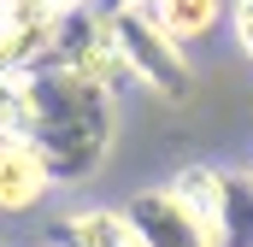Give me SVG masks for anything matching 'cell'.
I'll use <instances>...</instances> for the list:
<instances>
[{"label": "cell", "mask_w": 253, "mask_h": 247, "mask_svg": "<svg viewBox=\"0 0 253 247\" xmlns=\"http://www.w3.org/2000/svg\"><path fill=\"white\" fill-rule=\"evenodd\" d=\"M106 36H112V59H118V71H129L141 88H153L159 100H189V94H194L189 53H183V41L159 24L153 0L106 6Z\"/></svg>", "instance_id": "cell-2"}, {"label": "cell", "mask_w": 253, "mask_h": 247, "mask_svg": "<svg viewBox=\"0 0 253 247\" xmlns=\"http://www.w3.org/2000/svg\"><path fill=\"white\" fill-rule=\"evenodd\" d=\"M230 30H236V47L253 59V0H230Z\"/></svg>", "instance_id": "cell-10"}, {"label": "cell", "mask_w": 253, "mask_h": 247, "mask_svg": "<svg viewBox=\"0 0 253 247\" xmlns=\"http://www.w3.org/2000/svg\"><path fill=\"white\" fill-rule=\"evenodd\" d=\"M94 6H100V12H106V6H129V0H94Z\"/></svg>", "instance_id": "cell-12"}, {"label": "cell", "mask_w": 253, "mask_h": 247, "mask_svg": "<svg viewBox=\"0 0 253 247\" xmlns=\"http://www.w3.org/2000/svg\"><path fill=\"white\" fill-rule=\"evenodd\" d=\"M171 188L200 212L218 247H253V171H224V165H183Z\"/></svg>", "instance_id": "cell-3"}, {"label": "cell", "mask_w": 253, "mask_h": 247, "mask_svg": "<svg viewBox=\"0 0 253 247\" xmlns=\"http://www.w3.org/2000/svg\"><path fill=\"white\" fill-rule=\"evenodd\" d=\"M53 12H77V6H94V0H47Z\"/></svg>", "instance_id": "cell-11"}, {"label": "cell", "mask_w": 253, "mask_h": 247, "mask_svg": "<svg viewBox=\"0 0 253 247\" xmlns=\"http://www.w3.org/2000/svg\"><path fill=\"white\" fill-rule=\"evenodd\" d=\"M47 159L36 153V141H6L0 135V212H30L47 200Z\"/></svg>", "instance_id": "cell-6"}, {"label": "cell", "mask_w": 253, "mask_h": 247, "mask_svg": "<svg viewBox=\"0 0 253 247\" xmlns=\"http://www.w3.org/2000/svg\"><path fill=\"white\" fill-rule=\"evenodd\" d=\"M112 129H118V100L106 77H77V71H36V153L47 159L53 188H83L100 177L106 153H112Z\"/></svg>", "instance_id": "cell-1"}, {"label": "cell", "mask_w": 253, "mask_h": 247, "mask_svg": "<svg viewBox=\"0 0 253 247\" xmlns=\"http://www.w3.org/2000/svg\"><path fill=\"white\" fill-rule=\"evenodd\" d=\"M59 18L47 0H0V71H36L53 53Z\"/></svg>", "instance_id": "cell-5"}, {"label": "cell", "mask_w": 253, "mask_h": 247, "mask_svg": "<svg viewBox=\"0 0 253 247\" xmlns=\"http://www.w3.org/2000/svg\"><path fill=\"white\" fill-rule=\"evenodd\" d=\"M153 12H159V24L189 47V41H206V36L230 18V0H153Z\"/></svg>", "instance_id": "cell-8"}, {"label": "cell", "mask_w": 253, "mask_h": 247, "mask_svg": "<svg viewBox=\"0 0 253 247\" xmlns=\"http://www.w3.org/2000/svg\"><path fill=\"white\" fill-rule=\"evenodd\" d=\"M36 129V71H0V135L30 141Z\"/></svg>", "instance_id": "cell-9"}, {"label": "cell", "mask_w": 253, "mask_h": 247, "mask_svg": "<svg viewBox=\"0 0 253 247\" xmlns=\"http://www.w3.org/2000/svg\"><path fill=\"white\" fill-rule=\"evenodd\" d=\"M124 224H129V236H135V247H218L212 230L200 224V212L171 183L129 194L124 200Z\"/></svg>", "instance_id": "cell-4"}, {"label": "cell", "mask_w": 253, "mask_h": 247, "mask_svg": "<svg viewBox=\"0 0 253 247\" xmlns=\"http://www.w3.org/2000/svg\"><path fill=\"white\" fill-rule=\"evenodd\" d=\"M53 247H135L124 224V206L106 212V206H83V212H65L53 224Z\"/></svg>", "instance_id": "cell-7"}]
</instances>
